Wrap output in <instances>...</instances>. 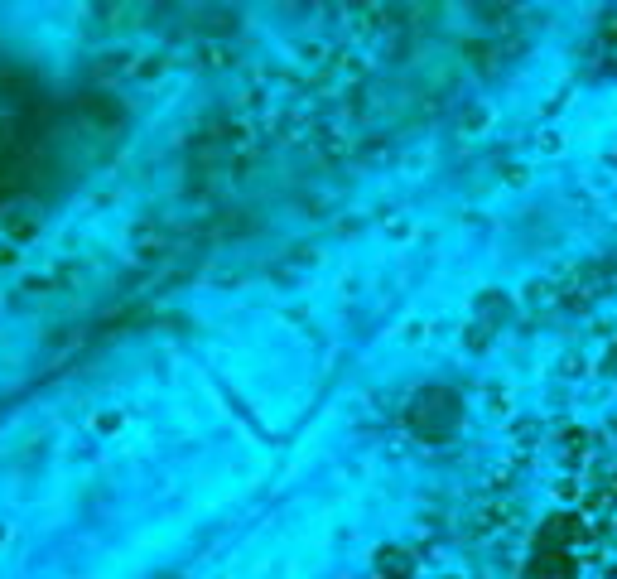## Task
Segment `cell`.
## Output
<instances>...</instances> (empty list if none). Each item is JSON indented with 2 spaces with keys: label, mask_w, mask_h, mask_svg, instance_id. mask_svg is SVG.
<instances>
[{
  "label": "cell",
  "mask_w": 617,
  "mask_h": 579,
  "mask_svg": "<svg viewBox=\"0 0 617 579\" xmlns=\"http://www.w3.org/2000/svg\"><path fill=\"white\" fill-rule=\"evenodd\" d=\"M5 536H10V531H5V526H0V541H5Z\"/></svg>",
  "instance_id": "6da1fadb"
}]
</instances>
